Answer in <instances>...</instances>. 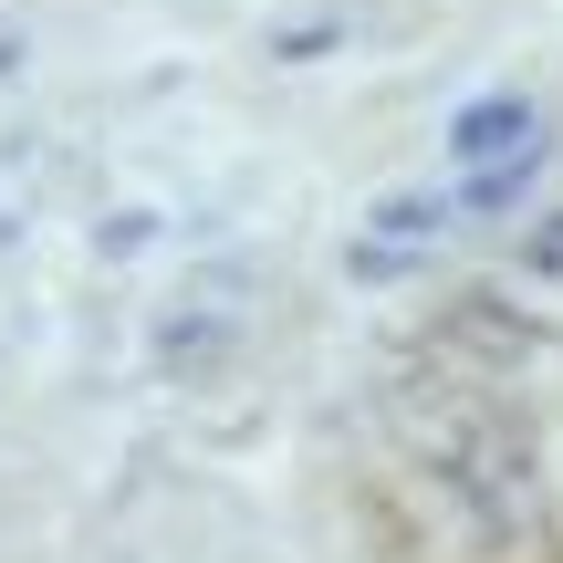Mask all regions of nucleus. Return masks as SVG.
<instances>
[{
    "mask_svg": "<svg viewBox=\"0 0 563 563\" xmlns=\"http://www.w3.org/2000/svg\"><path fill=\"white\" fill-rule=\"evenodd\" d=\"M522 136H532V115H522V104H470V115H460V157H470V167L511 157Z\"/></svg>",
    "mask_w": 563,
    "mask_h": 563,
    "instance_id": "1",
    "label": "nucleus"
}]
</instances>
